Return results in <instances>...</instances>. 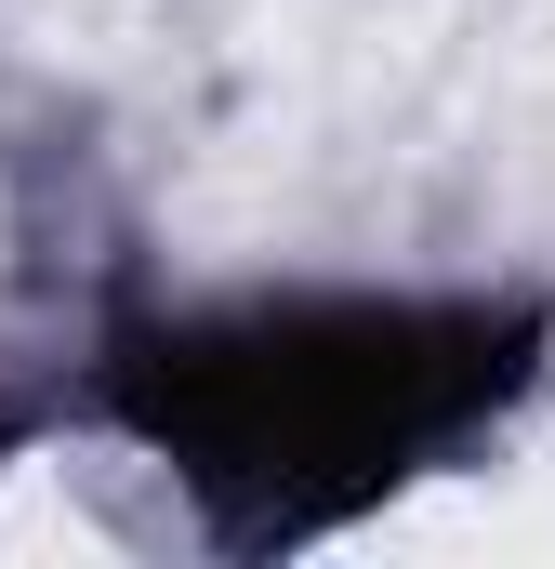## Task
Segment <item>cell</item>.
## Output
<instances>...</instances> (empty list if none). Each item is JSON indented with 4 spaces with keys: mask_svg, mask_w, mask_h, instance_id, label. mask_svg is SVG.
<instances>
[{
    "mask_svg": "<svg viewBox=\"0 0 555 569\" xmlns=\"http://www.w3.org/2000/svg\"><path fill=\"white\" fill-rule=\"evenodd\" d=\"M516 385V345L490 318H239V331H185L133 358V425L239 517V530H317L344 503H371L384 477H411V450L476 425Z\"/></svg>",
    "mask_w": 555,
    "mask_h": 569,
    "instance_id": "6da1fadb",
    "label": "cell"
}]
</instances>
